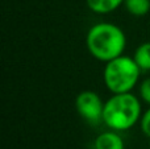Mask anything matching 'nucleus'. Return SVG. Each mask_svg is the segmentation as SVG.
<instances>
[{
  "mask_svg": "<svg viewBox=\"0 0 150 149\" xmlns=\"http://www.w3.org/2000/svg\"><path fill=\"white\" fill-rule=\"evenodd\" d=\"M90 54L101 62H109L124 54L127 48V36L116 24L98 23L90 28L86 37Z\"/></svg>",
  "mask_w": 150,
  "mask_h": 149,
  "instance_id": "1",
  "label": "nucleus"
},
{
  "mask_svg": "<svg viewBox=\"0 0 150 149\" xmlns=\"http://www.w3.org/2000/svg\"><path fill=\"white\" fill-rule=\"evenodd\" d=\"M141 116V102L132 92L113 94L104 104L103 123L113 131L124 132L133 128Z\"/></svg>",
  "mask_w": 150,
  "mask_h": 149,
  "instance_id": "2",
  "label": "nucleus"
},
{
  "mask_svg": "<svg viewBox=\"0 0 150 149\" xmlns=\"http://www.w3.org/2000/svg\"><path fill=\"white\" fill-rule=\"evenodd\" d=\"M141 71L142 70L134 58L122 54L109 62H105L103 79L107 89L112 94L132 92V90L137 86Z\"/></svg>",
  "mask_w": 150,
  "mask_h": 149,
  "instance_id": "3",
  "label": "nucleus"
},
{
  "mask_svg": "<svg viewBox=\"0 0 150 149\" xmlns=\"http://www.w3.org/2000/svg\"><path fill=\"white\" fill-rule=\"evenodd\" d=\"M104 104L105 103L103 102L100 95L91 90L79 92L75 99V107L78 114L90 124L103 123Z\"/></svg>",
  "mask_w": 150,
  "mask_h": 149,
  "instance_id": "4",
  "label": "nucleus"
},
{
  "mask_svg": "<svg viewBox=\"0 0 150 149\" xmlns=\"http://www.w3.org/2000/svg\"><path fill=\"white\" fill-rule=\"evenodd\" d=\"M93 149H125V143L117 131H105L93 141Z\"/></svg>",
  "mask_w": 150,
  "mask_h": 149,
  "instance_id": "5",
  "label": "nucleus"
},
{
  "mask_svg": "<svg viewBox=\"0 0 150 149\" xmlns=\"http://www.w3.org/2000/svg\"><path fill=\"white\" fill-rule=\"evenodd\" d=\"M125 0H86L87 7L98 15H108L124 5Z\"/></svg>",
  "mask_w": 150,
  "mask_h": 149,
  "instance_id": "6",
  "label": "nucleus"
},
{
  "mask_svg": "<svg viewBox=\"0 0 150 149\" xmlns=\"http://www.w3.org/2000/svg\"><path fill=\"white\" fill-rule=\"evenodd\" d=\"M133 58L142 71H150V41L138 45L134 50Z\"/></svg>",
  "mask_w": 150,
  "mask_h": 149,
  "instance_id": "7",
  "label": "nucleus"
},
{
  "mask_svg": "<svg viewBox=\"0 0 150 149\" xmlns=\"http://www.w3.org/2000/svg\"><path fill=\"white\" fill-rule=\"evenodd\" d=\"M124 7L132 16L142 17L150 11V0H125Z\"/></svg>",
  "mask_w": 150,
  "mask_h": 149,
  "instance_id": "8",
  "label": "nucleus"
},
{
  "mask_svg": "<svg viewBox=\"0 0 150 149\" xmlns=\"http://www.w3.org/2000/svg\"><path fill=\"white\" fill-rule=\"evenodd\" d=\"M140 96L145 103L150 106V77L144 79L140 84Z\"/></svg>",
  "mask_w": 150,
  "mask_h": 149,
  "instance_id": "9",
  "label": "nucleus"
},
{
  "mask_svg": "<svg viewBox=\"0 0 150 149\" xmlns=\"http://www.w3.org/2000/svg\"><path fill=\"white\" fill-rule=\"evenodd\" d=\"M140 127H141L142 133L150 139V107L142 114V116H141Z\"/></svg>",
  "mask_w": 150,
  "mask_h": 149,
  "instance_id": "10",
  "label": "nucleus"
}]
</instances>
